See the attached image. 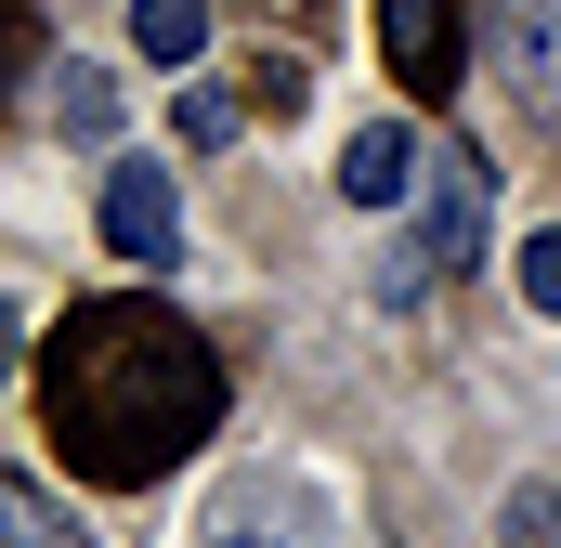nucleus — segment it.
<instances>
[{"mask_svg":"<svg viewBox=\"0 0 561 548\" xmlns=\"http://www.w3.org/2000/svg\"><path fill=\"white\" fill-rule=\"evenodd\" d=\"M53 118H66L79 144H105L118 132V79H105V66H53Z\"/></svg>","mask_w":561,"mask_h":548,"instance_id":"nucleus-6","label":"nucleus"},{"mask_svg":"<svg viewBox=\"0 0 561 548\" xmlns=\"http://www.w3.org/2000/svg\"><path fill=\"white\" fill-rule=\"evenodd\" d=\"M379 53L419 105H444L457 66H470V0H379Z\"/></svg>","mask_w":561,"mask_h":548,"instance_id":"nucleus-3","label":"nucleus"},{"mask_svg":"<svg viewBox=\"0 0 561 548\" xmlns=\"http://www.w3.org/2000/svg\"><path fill=\"white\" fill-rule=\"evenodd\" d=\"M0 536L13 548H79V523L53 510V483H0Z\"/></svg>","mask_w":561,"mask_h":548,"instance_id":"nucleus-8","label":"nucleus"},{"mask_svg":"<svg viewBox=\"0 0 561 548\" xmlns=\"http://www.w3.org/2000/svg\"><path fill=\"white\" fill-rule=\"evenodd\" d=\"M196 548H327V523H313V536H275L262 510H209V536H196Z\"/></svg>","mask_w":561,"mask_h":548,"instance_id":"nucleus-11","label":"nucleus"},{"mask_svg":"<svg viewBox=\"0 0 561 548\" xmlns=\"http://www.w3.org/2000/svg\"><path fill=\"white\" fill-rule=\"evenodd\" d=\"M419 170H431V157H419L405 132H353V157H340V196H353V209H392Z\"/></svg>","mask_w":561,"mask_h":548,"instance_id":"nucleus-5","label":"nucleus"},{"mask_svg":"<svg viewBox=\"0 0 561 548\" xmlns=\"http://www.w3.org/2000/svg\"><path fill=\"white\" fill-rule=\"evenodd\" d=\"M105 249L144 262V274H170V249H183V196H170V170L105 157Z\"/></svg>","mask_w":561,"mask_h":548,"instance_id":"nucleus-4","label":"nucleus"},{"mask_svg":"<svg viewBox=\"0 0 561 548\" xmlns=\"http://www.w3.org/2000/svg\"><path fill=\"white\" fill-rule=\"evenodd\" d=\"M523 300L561 313V236H523Z\"/></svg>","mask_w":561,"mask_h":548,"instance_id":"nucleus-12","label":"nucleus"},{"mask_svg":"<svg viewBox=\"0 0 561 548\" xmlns=\"http://www.w3.org/2000/svg\"><path fill=\"white\" fill-rule=\"evenodd\" d=\"M170 132H183V144H236V92H222V79H196V92L170 105Z\"/></svg>","mask_w":561,"mask_h":548,"instance_id":"nucleus-10","label":"nucleus"},{"mask_svg":"<svg viewBox=\"0 0 561 548\" xmlns=\"http://www.w3.org/2000/svg\"><path fill=\"white\" fill-rule=\"evenodd\" d=\"M131 39L157 66H196V39H209V0H131Z\"/></svg>","mask_w":561,"mask_h":548,"instance_id":"nucleus-7","label":"nucleus"},{"mask_svg":"<svg viewBox=\"0 0 561 548\" xmlns=\"http://www.w3.org/2000/svg\"><path fill=\"white\" fill-rule=\"evenodd\" d=\"M419 196H431V222H419V249L379 274V300H419L431 274H470V262H483V196H496V170H483L470 144H444V157L419 170Z\"/></svg>","mask_w":561,"mask_h":548,"instance_id":"nucleus-2","label":"nucleus"},{"mask_svg":"<svg viewBox=\"0 0 561 548\" xmlns=\"http://www.w3.org/2000/svg\"><path fill=\"white\" fill-rule=\"evenodd\" d=\"M496 548H561V496L549 483H523V496L496 510Z\"/></svg>","mask_w":561,"mask_h":548,"instance_id":"nucleus-9","label":"nucleus"},{"mask_svg":"<svg viewBox=\"0 0 561 548\" xmlns=\"http://www.w3.org/2000/svg\"><path fill=\"white\" fill-rule=\"evenodd\" d=\"M222 353L170 313V300H92V313H66L53 327V353H39V431H53V457L66 470H92V483H170L209 431H222Z\"/></svg>","mask_w":561,"mask_h":548,"instance_id":"nucleus-1","label":"nucleus"}]
</instances>
